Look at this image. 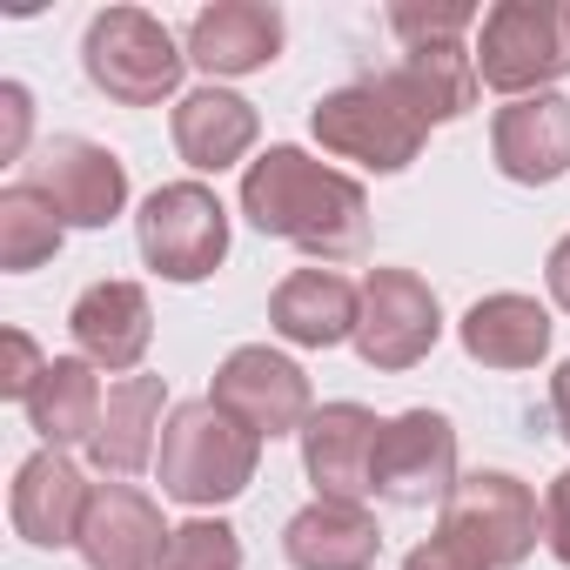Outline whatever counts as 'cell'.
I'll return each instance as SVG.
<instances>
[{
    "label": "cell",
    "instance_id": "6da1fadb",
    "mask_svg": "<svg viewBox=\"0 0 570 570\" xmlns=\"http://www.w3.org/2000/svg\"><path fill=\"white\" fill-rule=\"evenodd\" d=\"M242 215L275 242H296L323 268L370 255V195H363V181L316 161L309 148H289V141H275L268 155H255L242 168Z\"/></svg>",
    "mask_w": 570,
    "mask_h": 570
},
{
    "label": "cell",
    "instance_id": "7a4b0ae2",
    "mask_svg": "<svg viewBox=\"0 0 570 570\" xmlns=\"http://www.w3.org/2000/svg\"><path fill=\"white\" fill-rule=\"evenodd\" d=\"M255 463H262V436L242 430L228 410H215L208 396L202 403H175L168 410V430H161V497L188 503V510H215V503H235L248 483H255Z\"/></svg>",
    "mask_w": 570,
    "mask_h": 570
},
{
    "label": "cell",
    "instance_id": "3957f363",
    "mask_svg": "<svg viewBox=\"0 0 570 570\" xmlns=\"http://www.w3.org/2000/svg\"><path fill=\"white\" fill-rule=\"evenodd\" d=\"M81 68L88 81L121 101V108H161L181 88L188 55L175 48V35L148 14V8H101L81 35Z\"/></svg>",
    "mask_w": 570,
    "mask_h": 570
},
{
    "label": "cell",
    "instance_id": "277c9868",
    "mask_svg": "<svg viewBox=\"0 0 570 570\" xmlns=\"http://www.w3.org/2000/svg\"><path fill=\"white\" fill-rule=\"evenodd\" d=\"M476 75L483 88L523 101V95H557L570 75V21L550 0H497L476 28Z\"/></svg>",
    "mask_w": 570,
    "mask_h": 570
},
{
    "label": "cell",
    "instance_id": "5b68a950",
    "mask_svg": "<svg viewBox=\"0 0 570 570\" xmlns=\"http://www.w3.org/2000/svg\"><path fill=\"white\" fill-rule=\"evenodd\" d=\"M135 242L161 282L188 289V282H208L228 262V208L202 181H161L135 215Z\"/></svg>",
    "mask_w": 570,
    "mask_h": 570
},
{
    "label": "cell",
    "instance_id": "8992f818",
    "mask_svg": "<svg viewBox=\"0 0 570 570\" xmlns=\"http://www.w3.org/2000/svg\"><path fill=\"white\" fill-rule=\"evenodd\" d=\"M309 128L336 161H356L370 175H403L430 141V128H416L376 81H350V88L323 95L309 108Z\"/></svg>",
    "mask_w": 570,
    "mask_h": 570
},
{
    "label": "cell",
    "instance_id": "52a82bcc",
    "mask_svg": "<svg viewBox=\"0 0 570 570\" xmlns=\"http://www.w3.org/2000/svg\"><path fill=\"white\" fill-rule=\"evenodd\" d=\"M443 343V303L416 268H370L363 282V323H356V356L383 376L416 370Z\"/></svg>",
    "mask_w": 570,
    "mask_h": 570
},
{
    "label": "cell",
    "instance_id": "ba28073f",
    "mask_svg": "<svg viewBox=\"0 0 570 570\" xmlns=\"http://www.w3.org/2000/svg\"><path fill=\"white\" fill-rule=\"evenodd\" d=\"M208 403L228 410V416H235L242 430H255L262 443H275V436H303V423L316 416L303 363H289L282 350H268V343L228 350V363H222L215 383H208Z\"/></svg>",
    "mask_w": 570,
    "mask_h": 570
},
{
    "label": "cell",
    "instance_id": "9c48e42d",
    "mask_svg": "<svg viewBox=\"0 0 570 570\" xmlns=\"http://www.w3.org/2000/svg\"><path fill=\"white\" fill-rule=\"evenodd\" d=\"M21 181L35 195H48L68 228H108L128 208V168H121V155L101 148V141H88V135L41 141V155L28 161Z\"/></svg>",
    "mask_w": 570,
    "mask_h": 570
},
{
    "label": "cell",
    "instance_id": "30bf717a",
    "mask_svg": "<svg viewBox=\"0 0 570 570\" xmlns=\"http://www.w3.org/2000/svg\"><path fill=\"white\" fill-rule=\"evenodd\" d=\"M443 530L463 537L490 570H517L537 550V497L510 470H470L443 503Z\"/></svg>",
    "mask_w": 570,
    "mask_h": 570
},
{
    "label": "cell",
    "instance_id": "8fae6325",
    "mask_svg": "<svg viewBox=\"0 0 570 570\" xmlns=\"http://www.w3.org/2000/svg\"><path fill=\"white\" fill-rule=\"evenodd\" d=\"M450 490H456V423L443 410L390 416L376 450V497L396 510H430L450 503Z\"/></svg>",
    "mask_w": 570,
    "mask_h": 570
},
{
    "label": "cell",
    "instance_id": "7c38bea8",
    "mask_svg": "<svg viewBox=\"0 0 570 570\" xmlns=\"http://www.w3.org/2000/svg\"><path fill=\"white\" fill-rule=\"evenodd\" d=\"M376 450H383V423L363 403H323L303 423V470H309L316 497L363 503L376 490Z\"/></svg>",
    "mask_w": 570,
    "mask_h": 570
},
{
    "label": "cell",
    "instance_id": "4fadbf2b",
    "mask_svg": "<svg viewBox=\"0 0 570 570\" xmlns=\"http://www.w3.org/2000/svg\"><path fill=\"white\" fill-rule=\"evenodd\" d=\"M168 523H161V503L121 476L95 483L88 497V517H81V557L95 570H161V550H168Z\"/></svg>",
    "mask_w": 570,
    "mask_h": 570
},
{
    "label": "cell",
    "instance_id": "5bb4252c",
    "mask_svg": "<svg viewBox=\"0 0 570 570\" xmlns=\"http://www.w3.org/2000/svg\"><path fill=\"white\" fill-rule=\"evenodd\" d=\"M282 41H289V21H282L275 0H215L188 21V61L208 81H235V75H262Z\"/></svg>",
    "mask_w": 570,
    "mask_h": 570
},
{
    "label": "cell",
    "instance_id": "9a60e30c",
    "mask_svg": "<svg viewBox=\"0 0 570 570\" xmlns=\"http://www.w3.org/2000/svg\"><path fill=\"white\" fill-rule=\"evenodd\" d=\"M490 161L517 188H550L570 175V101L563 95H523L503 101L490 121Z\"/></svg>",
    "mask_w": 570,
    "mask_h": 570
},
{
    "label": "cell",
    "instance_id": "2e32d148",
    "mask_svg": "<svg viewBox=\"0 0 570 570\" xmlns=\"http://www.w3.org/2000/svg\"><path fill=\"white\" fill-rule=\"evenodd\" d=\"M88 497H95V483L75 470L68 450H35V456L14 470L8 517H14V530H21L35 550H68V543H81Z\"/></svg>",
    "mask_w": 570,
    "mask_h": 570
},
{
    "label": "cell",
    "instance_id": "e0dca14e",
    "mask_svg": "<svg viewBox=\"0 0 570 570\" xmlns=\"http://www.w3.org/2000/svg\"><path fill=\"white\" fill-rule=\"evenodd\" d=\"M376 88L416 121V128H443V121H463L476 108V55L463 41H443V48H410L403 61H390L376 75Z\"/></svg>",
    "mask_w": 570,
    "mask_h": 570
},
{
    "label": "cell",
    "instance_id": "ac0fdd59",
    "mask_svg": "<svg viewBox=\"0 0 570 570\" xmlns=\"http://www.w3.org/2000/svg\"><path fill=\"white\" fill-rule=\"evenodd\" d=\"M356 323H363V289L336 268H296V275H282L275 296H268V330L296 350L356 343Z\"/></svg>",
    "mask_w": 570,
    "mask_h": 570
},
{
    "label": "cell",
    "instance_id": "d6986e66",
    "mask_svg": "<svg viewBox=\"0 0 570 570\" xmlns=\"http://www.w3.org/2000/svg\"><path fill=\"white\" fill-rule=\"evenodd\" d=\"M68 330H75V350H81L95 370L135 376V370H141V356H148V343H155L148 289H141V282H95V289H81V296H75Z\"/></svg>",
    "mask_w": 570,
    "mask_h": 570
},
{
    "label": "cell",
    "instance_id": "ffe728a7",
    "mask_svg": "<svg viewBox=\"0 0 570 570\" xmlns=\"http://www.w3.org/2000/svg\"><path fill=\"white\" fill-rule=\"evenodd\" d=\"M282 557L296 570H370L383 557V530L363 503L316 497L282 523Z\"/></svg>",
    "mask_w": 570,
    "mask_h": 570
},
{
    "label": "cell",
    "instance_id": "44dd1931",
    "mask_svg": "<svg viewBox=\"0 0 570 570\" xmlns=\"http://www.w3.org/2000/svg\"><path fill=\"white\" fill-rule=\"evenodd\" d=\"M175 155L188 161V168H202V175H222V168H235L248 148H255V135H262V115H255V101H242V95H228V88H195V95H181L175 101Z\"/></svg>",
    "mask_w": 570,
    "mask_h": 570
},
{
    "label": "cell",
    "instance_id": "7402d4cb",
    "mask_svg": "<svg viewBox=\"0 0 570 570\" xmlns=\"http://www.w3.org/2000/svg\"><path fill=\"white\" fill-rule=\"evenodd\" d=\"M456 336H463V356L483 363V370H537L550 356V309L537 296L497 289V296L470 303Z\"/></svg>",
    "mask_w": 570,
    "mask_h": 570
},
{
    "label": "cell",
    "instance_id": "603a6c76",
    "mask_svg": "<svg viewBox=\"0 0 570 570\" xmlns=\"http://www.w3.org/2000/svg\"><path fill=\"white\" fill-rule=\"evenodd\" d=\"M161 403H168V383L161 376H121L108 390L101 430L88 443V456H95L101 476H135V470L155 463V430H168L161 423Z\"/></svg>",
    "mask_w": 570,
    "mask_h": 570
},
{
    "label": "cell",
    "instance_id": "cb8c5ba5",
    "mask_svg": "<svg viewBox=\"0 0 570 570\" xmlns=\"http://www.w3.org/2000/svg\"><path fill=\"white\" fill-rule=\"evenodd\" d=\"M101 410H108V396H101V376H95L88 356H55L48 376H41L35 396H28V423H35V436H41L48 450L95 443Z\"/></svg>",
    "mask_w": 570,
    "mask_h": 570
},
{
    "label": "cell",
    "instance_id": "d4e9b609",
    "mask_svg": "<svg viewBox=\"0 0 570 570\" xmlns=\"http://www.w3.org/2000/svg\"><path fill=\"white\" fill-rule=\"evenodd\" d=\"M61 235H68V222L55 215L48 195H35L28 181L0 188V268H8V275H28V268L55 262Z\"/></svg>",
    "mask_w": 570,
    "mask_h": 570
},
{
    "label": "cell",
    "instance_id": "484cf974",
    "mask_svg": "<svg viewBox=\"0 0 570 570\" xmlns=\"http://www.w3.org/2000/svg\"><path fill=\"white\" fill-rule=\"evenodd\" d=\"M161 570H242V537H235L222 517H188V523L168 537Z\"/></svg>",
    "mask_w": 570,
    "mask_h": 570
},
{
    "label": "cell",
    "instance_id": "4316f807",
    "mask_svg": "<svg viewBox=\"0 0 570 570\" xmlns=\"http://www.w3.org/2000/svg\"><path fill=\"white\" fill-rule=\"evenodd\" d=\"M483 14L470 0H443V8H423V0H396L390 8V35L410 41V48H443V41H463Z\"/></svg>",
    "mask_w": 570,
    "mask_h": 570
},
{
    "label": "cell",
    "instance_id": "83f0119b",
    "mask_svg": "<svg viewBox=\"0 0 570 570\" xmlns=\"http://www.w3.org/2000/svg\"><path fill=\"white\" fill-rule=\"evenodd\" d=\"M48 363H55V356H41V343H35L28 330H8V370H0V396H8V403H28L35 383L48 376Z\"/></svg>",
    "mask_w": 570,
    "mask_h": 570
},
{
    "label": "cell",
    "instance_id": "f1b7e54d",
    "mask_svg": "<svg viewBox=\"0 0 570 570\" xmlns=\"http://www.w3.org/2000/svg\"><path fill=\"white\" fill-rule=\"evenodd\" d=\"M28 128H35V95L21 81H0V161L28 155Z\"/></svg>",
    "mask_w": 570,
    "mask_h": 570
},
{
    "label": "cell",
    "instance_id": "f546056e",
    "mask_svg": "<svg viewBox=\"0 0 570 570\" xmlns=\"http://www.w3.org/2000/svg\"><path fill=\"white\" fill-rule=\"evenodd\" d=\"M403 570H490V563H483L463 537H450V530L436 523V537H423V543L403 557Z\"/></svg>",
    "mask_w": 570,
    "mask_h": 570
},
{
    "label": "cell",
    "instance_id": "4dcf8cb0",
    "mask_svg": "<svg viewBox=\"0 0 570 570\" xmlns=\"http://www.w3.org/2000/svg\"><path fill=\"white\" fill-rule=\"evenodd\" d=\"M543 543H550V557L570 570V470L550 476V490H543Z\"/></svg>",
    "mask_w": 570,
    "mask_h": 570
},
{
    "label": "cell",
    "instance_id": "1f68e13d",
    "mask_svg": "<svg viewBox=\"0 0 570 570\" xmlns=\"http://www.w3.org/2000/svg\"><path fill=\"white\" fill-rule=\"evenodd\" d=\"M543 282H550V303L570 316V235L550 248V262H543Z\"/></svg>",
    "mask_w": 570,
    "mask_h": 570
},
{
    "label": "cell",
    "instance_id": "d6a6232c",
    "mask_svg": "<svg viewBox=\"0 0 570 570\" xmlns=\"http://www.w3.org/2000/svg\"><path fill=\"white\" fill-rule=\"evenodd\" d=\"M550 416H557V436L570 443V363H557L550 376Z\"/></svg>",
    "mask_w": 570,
    "mask_h": 570
},
{
    "label": "cell",
    "instance_id": "836d02e7",
    "mask_svg": "<svg viewBox=\"0 0 570 570\" xmlns=\"http://www.w3.org/2000/svg\"><path fill=\"white\" fill-rule=\"evenodd\" d=\"M563 21H570V8H563Z\"/></svg>",
    "mask_w": 570,
    "mask_h": 570
}]
</instances>
